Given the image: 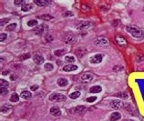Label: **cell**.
<instances>
[{
    "label": "cell",
    "mask_w": 144,
    "mask_h": 121,
    "mask_svg": "<svg viewBox=\"0 0 144 121\" xmlns=\"http://www.w3.org/2000/svg\"><path fill=\"white\" fill-rule=\"evenodd\" d=\"M49 30V27L46 24H41L36 27L33 29L34 32L36 35H43L45 34Z\"/></svg>",
    "instance_id": "3"
},
{
    "label": "cell",
    "mask_w": 144,
    "mask_h": 121,
    "mask_svg": "<svg viewBox=\"0 0 144 121\" xmlns=\"http://www.w3.org/2000/svg\"><path fill=\"white\" fill-rule=\"evenodd\" d=\"M64 40L67 43H74L77 41V38L73 35H67L65 37Z\"/></svg>",
    "instance_id": "13"
},
{
    "label": "cell",
    "mask_w": 144,
    "mask_h": 121,
    "mask_svg": "<svg viewBox=\"0 0 144 121\" xmlns=\"http://www.w3.org/2000/svg\"><path fill=\"white\" fill-rule=\"evenodd\" d=\"M51 2L52 1L50 0H34L35 4L39 7H45L48 6Z\"/></svg>",
    "instance_id": "9"
},
{
    "label": "cell",
    "mask_w": 144,
    "mask_h": 121,
    "mask_svg": "<svg viewBox=\"0 0 144 121\" xmlns=\"http://www.w3.org/2000/svg\"><path fill=\"white\" fill-rule=\"evenodd\" d=\"M12 108V106L11 105H9L8 104H4L1 106V113H6L9 111L10 109H11Z\"/></svg>",
    "instance_id": "23"
},
{
    "label": "cell",
    "mask_w": 144,
    "mask_h": 121,
    "mask_svg": "<svg viewBox=\"0 0 144 121\" xmlns=\"http://www.w3.org/2000/svg\"><path fill=\"white\" fill-rule=\"evenodd\" d=\"M94 44L98 46H106L109 45V41L106 38L103 37H99L94 41Z\"/></svg>",
    "instance_id": "6"
},
{
    "label": "cell",
    "mask_w": 144,
    "mask_h": 121,
    "mask_svg": "<svg viewBox=\"0 0 144 121\" xmlns=\"http://www.w3.org/2000/svg\"><path fill=\"white\" fill-rule=\"evenodd\" d=\"M94 79V76L91 73H85L81 77V80L83 82L88 83L93 81Z\"/></svg>",
    "instance_id": "7"
},
{
    "label": "cell",
    "mask_w": 144,
    "mask_h": 121,
    "mask_svg": "<svg viewBox=\"0 0 144 121\" xmlns=\"http://www.w3.org/2000/svg\"><path fill=\"white\" fill-rule=\"evenodd\" d=\"M9 82L7 81L6 80H4V79H1L0 80V85L2 86H6L8 87L9 86Z\"/></svg>",
    "instance_id": "35"
},
{
    "label": "cell",
    "mask_w": 144,
    "mask_h": 121,
    "mask_svg": "<svg viewBox=\"0 0 144 121\" xmlns=\"http://www.w3.org/2000/svg\"><path fill=\"white\" fill-rule=\"evenodd\" d=\"M19 78L18 76H17L16 74H11L10 77V79L12 81H14V80H16L17 79Z\"/></svg>",
    "instance_id": "39"
},
{
    "label": "cell",
    "mask_w": 144,
    "mask_h": 121,
    "mask_svg": "<svg viewBox=\"0 0 144 121\" xmlns=\"http://www.w3.org/2000/svg\"><path fill=\"white\" fill-rule=\"evenodd\" d=\"M10 20V19L9 18H3V19H1V20H0V26H1V27H3L4 25L7 24V23L9 22Z\"/></svg>",
    "instance_id": "32"
},
{
    "label": "cell",
    "mask_w": 144,
    "mask_h": 121,
    "mask_svg": "<svg viewBox=\"0 0 144 121\" xmlns=\"http://www.w3.org/2000/svg\"><path fill=\"white\" fill-rule=\"evenodd\" d=\"M17 25H18V24H17L16 23H10V25H7V27H6V31H9V32L14 31V29H16V28L17 27Z\"/></svg>",
    "instance_id": "24"
},
{
    "label": "cell",
    "mask_w": 144,
    "mask_h": 121,
    "mask_svg": "<svg viewBox=\"0 0 144 121\" xmlns=\"http://www.w3.org/2000/svg\"><path fill=\"white\" fill-rule=\"evenodd\" d=\"M64 60L67 63H74L76 61L75 58L73 56H66L64 58Z\"/></svg>",
    "instance_id": "28"
},
{
    "label": "cell",
    "mask_w": 144,
    "mask_h": 121,
    "mask_svg": "<svg viewBox=\"0 0 144 121\" xmlns=\"http://www.w3.org/2000/svg\"><path fill=\"white\" fill-rule=\"evenodd\" d=\"M67 52V50L65 49H59V50H57L54 52V55L55 56L57 57H61L62 56H63L65 54V53Z\"/></svg>",
    "instance_id": "22"
},
{
    "label": "cell",
    "mask_w": 144,
    "mask_h": 121,
    "mask_svg": "<svg viewBox=\"0 0 144 121\" xmlns=\"http://www.w3.org/2000/svg\"><path fill=\"white\" fill-rule=\"evenodd\" d=\"M37 18H39V19H41V20H46V21H49L51 19H53V18H54L52 16L49 15V14H44V15H40Z\"/></svg>",
    "instance_id": "17"
},
{
    "label": "cell",
    "mask_w": 144,
    "mask_h": 121,
    "mask_svg": "<svg viewBox=\"0 0 144 121\" xmlns=\"http://www.w3.org/2000/svg\"><path fill=\"white\" fill-rule=\"evenodd\" d=\"M32 96V93L28 91H22L21 93V97L22 98L25 99V100H28Z\"/></svg>",
    "instance_id": "18"
},
{
    "label": "cell",
    "mask_w": 144,
    "mask_h": 121,
    "mask_svg": "<svg viewBox=\"0 0 144 121\" xmlns=\"http://www.w3.org/2000/svg\"><path fill=\"white\" fill-rule=\"evenodd\" d=\"M97 99V97H89L88 98L86 99V101L89 103H91V102H94Z\"/></svg>",
    "instance_id": "36"
},
{
    "label": "cell",
    "mask_w": 144,
    "mask_h": 121,
    "mask_svg": "<svg viewBox=\"0 0 144 121\" xmlns=\"http://www.w3.org/2000/svg\"><path fill=\"white\" fill-rule=\"evenodd\" d=\"M102 88L101 86L99 85H94L91 86L89 89L90 93H99V92H102Z\"/></svg>",
    "instance_id": "15"
},
{
    "label": "cell",
    "mask_w": 144,
    "mask_h": 121,
    "mask_svg": "<svg viewBox=\"0 0 144 121\" xmlns=\"http://www.w3.org/2000/svg\"><path fill=\"white\" fill-rule=\"evenodd\" d=\"M25 3V1L24 0H14V4L15 5L16 7H19V6H22L24 5Z\"/></svg>",
    "instance_id": "30"
},
{
    "label": "cell",
    "mask_w": 144,
    "mask_h": 121,
    "mask_svg": "<svg viewBox=\"0 0 144 121\" xmlns=\"http://www.w3.org/2000/svg\"><path fill=\"white\" fill-rule=\"evenodd\" d=\"M9 71H3V72L2 73V75H3V76H4V75H7V74H9Z\"/></svg>",
    "instance_id": "40"
},
{
    "label": "cell",
    "mask_w": 144,
    "mask_h": 121,
    "mask_svg": "<svg viewBox=\"0 0 144 121\" xmlns=\"http://www.w3.org/2000/svg\"><path fill=\"white\" fill-rule=\"evenodd\" d=\"M121 102V101H117V100L112 101V103H111V106H112V107L113 108V109H117V108L120 106Z\"/></svg>",
    "instance_id": "33"
},
{
    "label": "cell",
    "mask_w": 144,
    "mask_h": 121,
    "mask_svg": "<svg viewBox=\"0 0 144 121\" xmlns=\"http://www.w3.org/2000/svg\"><path fill=\"white\" fill-rule=\"evenodd\" d=\"M33 61H34L35 63L38 65H41L42 64L44 63V58L41 55H36L33 57Z\"/></svg>",
    "instance_id": "12"
},
{
    "label": "cell",
    "mask_w": 144,
    "mask_h": 121,
    "mask_svg": "<svg viewBox=\"0 0 144 121\" xmlns=\"http://www.w3.org/2000/svg\"><path fill=\"white\" fill-rule=\"evenodd\" d=\"M103 55L99 53V54L94 55L93 56L90 57L89 61L92 64H100V62H102V60H103Z\"/></svg>",
    "instance_id": "4"
},
{
    "label": "cell",
    "mask_w": 144,
    "mask_h": 121,
    "mask_svg": "<svg viewBox=\"0 0 144 121\" xmlns=\"http://www.w3.org/2000/svg\"><path fill=\"white\" fill-rule=\"evenodd\" d=\"M73 16H74V14L71 11H66L62 14V16L64 18H70V17H73Z\"/></svg>",
    "instance_id": "34"
},
{
    "label": "cell",
    "mask_w": 144,
    "mask_h": 121,
    "mask_svg": "<svg viewBox=\"0 0 144 121\" xmlns=\"http://www.w3.org/2000/svg\"><path fill=\"white\" fill-rule=\"evenodd\" d=\"M39 88V86L38 85V84H32V85H31V86H30V90H31V91L34 92V91H36L37 90H38Z\"/></svg>",
    "instance_id": "38"
},
{
    "label": "cell",
    "mask_w": 144,
    "mask_h": 121,
    "mask_svg": "<svg viewBox=\"0 0 144 121\" xmlns=\"http://www.w3.org/2000/svg\"><path fill=\"white\" fill-rule=\"evenodd\" d=\"M125 29L134 38H141L143 37V32L142 30L136 25H127L125 27Z\"/></svg>",
    "instance_id": "1"
},
{
    "label": "cell",
    "mask_w": 144,
    "mask_h": 121,
    "mask_svg": "<svg viewBox=\"0 0 144 121\" xmlns=\"http://www.w3.org/2000/svg\"><path fill=\"white\" fill-rule=\"evenodd\" d=\"M120 118H121V114L119 113L118 112H114L111 114L110 119H111V121H115L116 120H118Z\"/></svg>",
    "instance_id": "25"
},
{
    "label": "cell",
    "mask_w": 144,
    "mask_h": 121,
    "mask_svg": "<svg viewBox=\"0 0 144 121\" xmlns=\"http://www.w3.org/2000/svg\"><path fill=\"white\" fill-rule=\"evenodd\" d=\"M31 58V54L30 53H23V54L19 56V60L21 61H25L27 59H30Z\"/></svg>",
    "instance_id": "26"
},
{
    "label": "cell",
    "mask_w": 144,
    "mask_h": 121,
    "mask_svg": "<svg viewBox=\"0 0 144 121\" xmlns=\"http://www.w3.org/2000/svg\"><path fill=\"white\" fill-rule=\"evenodd\" d=\"M85 110V107L83 106H78L73 109V113H80L83 112Z\"/></svg>",
    "instance_id": "20"
},
{
    "label": "cell",
    "mask_w": 144,
    "mask_h": 121,
    "mask_svg": "<svg viewBox=\"0 0 144 121\" xmlns=\"http://www.w3.org/2000/svg\"><path fill=\"white\" fill-rule=\"evenodd\" d=\"M10 102H16L19 101V96L16 92H14L10 96V98L9 99Z\"/></svg>",
    "instance_id": "19"
},
{
    "label": "cell",
    "mask_w": 144,
    "mask_h": 121,
    "mask_svg": "<svg viewBox=\"0 0 144 121\" xmlns=\"http://www.w3.org/2000/svg\"><path fill=\"white\" fill-rule=\"evenodd\" d=\"M81 92L80 91H74V92H72V93L69 94V97L70 99H73V100H75V99L78 98L81 96Z\"/></svg>",
    "instance_id": "21"
},
{
    "label": "cell",
    "mask_w": 144,
    "mask_h": 121,
    "mask_svg": "<svg viewBox=\"0 0 144 121\" xmlns=\"http://www.w3.org/2000/svg\"><path fill=\"white\" fill-rule=\"evenodd\" d=\"M67 97L64 94L59 92H53L49 95L48 100L51 102H61L66 100Z\"/></svg>",
    "instance_id": "2"
},
{
    "label": "cell",
    "mask_w": 144,
    "mask_h": 121,
    "mask_svg": "<svg viewBox=\"0 0 144 121\" xmlns=\"http://www.w3.org/2000/svg\"><path fill=\"white\" fill-rule=\"evenodd\" d=\"M7 38V34L6 33H1L0 35V41L2 42V41H4L5 40H6Z\"/></svg>",
    "instance_id": "37"
},
{
    "label": "cell",
    "mask_w": 144,
    "mask_h": 121,
    "mask_svg": "<svg viewBox=\"0 0 144 121\" xmlns=\"http://www.w3.org/2000/svg\"><path fill=\"white\" fill-rule=\"evenodd\" d=\"M49 112H50L51 115L54 117L60 116L61 114V110L57 106L52 107L49 110Z\"/></svg>",
    "instance_id": "8"
},
{
    "label": "cell",
    "mask_w": 144,
    "mask_h": 121,
    "mask_svg": "<svg viewBox=\"0 0 144 121\" xmlns=\"http://www.w3.org/2000/svg\"><path fill=\"white\" fill-rule=\"evenodd\" d=\"M92 26V23L89 21H82L77 25L76 29L79 31L86 30Z\"/></svg>",
    "instance_id": "5"
},
{
    "label": "cell",
    "mask_w": 144,
    "mask_h": 121,
    "mask_svg": "<svg viewBox=\"0 0 144 121\" xmlns=\"http://www.w3.org/2000/svg\"><path fill=\"white\" fill-rule=\"evenodd\" d=\"M27 24L28 27H33L38 24V21L37 20H35V19H32V20H30L28 22H27Z\"/></svg>",
    "instance_id": "29"
},
{
    "label": "cell",
    "mask_w": 144,
    "mask_h": 121,
    "mask_svg": "<svg viewBox=\"0 0 144 121\" xmlns=\"http://www.w3.org/2000/svg\"><path fill=\"white\" fill-rule=\"evenodd\" d=\"M34 7V6L32 4H25L21 7V10L23 12H28V11L32 10Z\"/></svg>",
    "instance_id": "16"
},
{
    "label": "cell",
    "mask_w": 144,
    "mask_h": 121,
    "mask_svg": "<svg viewBox=\"0 0 144 121\" xmlns=\"http://www.w3.org/2000/svg\"><path fill=\"white\" fill-rule=\"evenodd\" d=\"M57 84L60 87H65L69 84V80L64 77L59 78L57 80Z\"/></svg>",
    "instance_id": "11"
},
{
    "label": "cell",
    "mask_w": 144,
    "mask_h": 121,
    "mask_svg": "<svg viewBox=\"0 0 144 121\" xmlns=\"http://www.w3.org/2000/svg\"><path fill=\"white\" fill-rule=\"evenodd\" d=\"M44 68L46 71H51L54 69V66L51 63H46L44 65Z\"/></svg>",
    "instance_id": "27"
},
{
    "label": "cell",
    "mask_w": 144,
    "mask_h": 121,
    "mask_svg": "<svg viewBox=\"0 0 144 121\" xmlns=\"http://www.w3.org/2000/svg\"><path fill=\"white\" fill-rule=\"evenodd\" d=\"M116 41L119 45L121 46H125L127 44L126 40L124 37L120 36H118L116 37Z\"/></svg>",
    "instance_id": "14"
},
{
    "label": "cell",
    "mask_w": 144,
    "mask_h": 121,
    "mask_svg": "<svg viewBox=\"0 0 144 121\" xmlns=\"http://www.w3.org/2000/svg\"><path fill=\"white\" fill-rule=\"evenodd\" d=\"M8 93H9V90H8L7 87L1 86V92H0L1 95H4L7 94Z\"/></svg>",
    "instance_id": "31"
},
{
    "label": "cell",
    "mask_w": 144,
    "mask_h": 121,
    "mask_svg": "<svg viewBox=\"0 0 144 121\" xmlns=\"http://www.w3.org/2000/svg\"><path fill=\"white\" fill-rule=\"evenodd\" d=\"M78 69V67L76 65L74 64H70V65H66L64 66L62 68L63 71L65 72H72V71H76Z\"/></svg>",
    "instance_id": "10"
}]
</instances>
